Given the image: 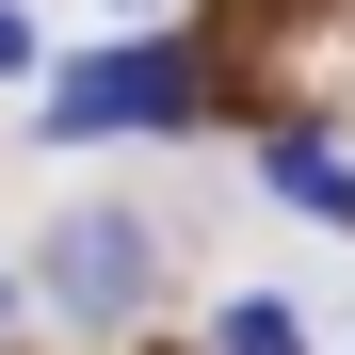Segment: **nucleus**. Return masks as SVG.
<instances>
[{
	"instance_id": "1",
	"label": "nucleus",
	"mask_w": 355,
	"mask_h": 355,
	"mask_svg": "<svg viewBox=\"0 0 355 355\" xmlns=\"http://www.w3.org/2000/svg\"><path fill=\"white\" fill-rule=\"evenodd\" d=\"M113 130H194V49L178 33H130L49 81V146H113Z\"/></svg>"
},
{
	"instance_id": "2",
	"label": "nucleus",
	"mask_w": 355,
	"mask_h": 355,
	"mask_svg": "<svg viewBox=\"0 0 355 355\" xmlns=\"http://www.w3.org/2000/svg\"><path fill=\"white\" fill-rule=\"evenodd\" d=\"M33 291H49L65 323H146V291H162V243H146L130 210H65V226H49V259H33Z\"/></svg>"
},
{
	"instance_id": "3",
	"label": "nucleus",
	"mask_w": 355,
	"mask_h": 355,
	"mask_svg": "<svg viewBox=\"0 0 355 355\" xmlns=\"http://www.w3.org/2000/svg\"><path fill=\"white\" fill-rule=\"evenodd\" d=\"M259 178H275V210L355 226V146H323V130H275V146H259Z\"/></svg>"
},
{
	"instance_id": "4",
	"label": "nucleus",
	"mask_w": 355,
	"mask_h": 355,
	"mask_svg": "<svg viewBox=\"0 0 355 355\" xmlns=\"http://www.w3.org/2000/svg\"><path fill=\"white\" fill-rule=\"evenodd\" d=\"M210 355H307V307H291V291H226V307H210Z\"/></svg>"
},
{
	"instance_id": "5",
	"label": "nucleus",
	"mask_w": 355,
	"mask_h": 355,
	"mask_svg": "<svg viewBox=\"0 0 355 355\" xmlns=\"http://www.w3.org/2000/svg\"><path fill=\"white\" fill-rule=\"evenodd\" d=\"M49 65V49H33V17H17V0H0V81H33Z\"/></svg>"
},
{
	"instance_id": "6",
	"label": "nucleus",
	"mask_w": 355,
	"mask_h": 355,
	"mask_svg": "<svg viewBox=\"0 0 355 355\" xmlns=\"http://www.w3.org/2000/svg\"><path fill=\"white\" fill-rule=\"evenodd\" d=\"M17 307H33V291H17V275H0V323H17Z\"/></svg>"
},
{
	"instance_id": "7",
	"label": "nucleus",
	"mask_w": 355,
	"mask_h": 355,
	"mask_svg": "<svg viewBox=\"0 0 355 355\" xmlns=\"http://www.w3.org/2000/svg\"><path fill=\"white\" fill-rule=\"evenodd\" d=\"M113 17H146V0H113Z\"/></svg>"
}]
</instances>
